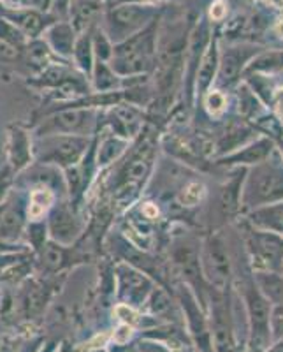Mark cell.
<instances>
[{
  "label": "cell",
  "mask_w": 283,
  "mask_h": 352,
  "mask_svg": "<svg viewBox=\"0 0 283 352\" xmlns=\"http://www.w3.org/2000/svg\"><path fill=\"white\" fill-rule=\"evenodd\" d=\"M46 226H48L49 240L65 245V247H71L81 236V231H83L81 220L78 219L74 210L67 203H60L53 206L52 212L48 213Z\"/></svg>",
  "instance_id": "9"
},
{
  "label": "cell",
  "mask_w": 283,
  "mask_h": 352,
  "mask_svg": "<svg viewBox=\"0 0 283 352\" xmlns=\"http://www.w3.org/2000/svg\"><path fill=\"white\" fill-rule=\"evenodd\" d=\"M118 282H120V296L128 305H143L153 292L152 280L131 264H120L116 268Z\"/></svg>",
  "instance_id": "13"
},
{
  "label": "cell",
  "mask_w": 283,
  "mask_h": 352,
  "mask_svg": "<svg viewBox=\"0 0 283 352\" xmlns=\"http://www.w3.org/2000/svg\"><path fill=\"white\" fill-rule=\"evenodd\" d=\"M95 352H106V351H95Z\"/></svg>",
  "instance_id": "47"
},
{
  "label": "cell",
  "mask_w": 283,
  "mask_h": 352,
  "mask_svg": "<svg viewBox=\"0 0 283 352\" xmlns=\"http://www.w3.org/2000/svg\"><path fill=\"white\" fill-rule=\"evenodd\" d=\"M172 263L178 268V272L183 275L185 280L194 287H199V291H206L204 287V273L203 264H201V250L192 240L176 241L172 247Z\"/></svg>",
  "instance_id": "11"
},
{
  "label": "cell",
  "mask_w": 283,
  "mask_h": 352,
  "mask_svg": "<svg viewBox=\"0 0 283 352\" xmlns=\"http://www.w3.org/2000/svg\"><path fill=\"white\" fill-rule=\"evenodd\" d=\"M225 12H227V9H225V4H223V2H220V0L212 6V18H213V20H222V18L225 16Z\"/></svg>",
  "instance_id": "42"
},
{
  "label": "cell",
  "mask_w": 283,
  "mask_h": 352,
  "mask_svg": "<svg viewBox=\"0 0 283 352\" xmlns=\"http://www.w3.org/2000/svg\"><path fill=\"white\" fill-rule=\"evenodd\" d=\"M251 131L247 125H232L225 134H222V138L216 143V150L218 153H232L234 150H238L241 144H245L247 141H250Z\"/></svg>",
  "instance_id": "26"
},
{
  "label": "cell",
  "mask_w": 283,
  "mask_h": 352,
  "mask_svg": "<svg viewBox=\"0 0 283 352\" xmlns=\"http://www.w3.org/2000/svg\"><path fill=\"white\" fill-rule=\"evenodd\" d=\"M271 150L273 141L262 138V140L248 144L247 148L240 150V152H232L231 155L223 159L222 164H262L266 157L271 153Z\"/></svg>",
  "instance_id": "20"
},
{
  "label": "cell",
  "mask_w": 283,
  "mask_h": 352,
  "mask_svg": "<svg viewBox=\"0 0 283 352\" xmlns=\"http://www.w3.org/2000/svg\"><path fill=\"white\" fill-rule=\"evenodd\" d=\"M116 314H118V317L124 320V324L132 326L137 322V316L134 314V310H132L128 305H118V307H116Z\"/></svg>",
  "instance_id": "39"
},
{
  "label": "cell",
  "mask_w": 283,
  "mask_h": 352,
  "mask_svg": "<svg viewBox=\"0 0 283 352\" xmlns=\"http://www.w3.org/2000/svg\"><path fill=\"white\" fill-rule=\"evenodd\" d=\"M100 11V0H74L72 4V18L78 28L87 27L92 18Z\"/></svg>",
  "instance_id": "29"
},
{
  "label": "cell",
  "mask_w": 283,
  "mask_h": 352,
  "mask_svg": "<svg viewBox=\"0 0 283 352\" xmlns=\"http://www.w3.org/2000/svg\"><path fill=\"white\" fill-rule=\"evenodd\" d=\"M34 157V143L32 136L28 129L23 125L12 124L8 129V160L11 171L16 173L23 171L30 166Z\"/></svg>",
  "instance_id": "12"
},
{
  "label": "cell",
  "mask_w": 283,
  "mask_h": 352,
  "mask_svg": "<svg viewBox=\"0 0 283 352\" xmlns=\"http://www.w3.org/2000/svg\"><path fill=\"white\" fill-rule=\"evenodd\" d=\"M273 104H275L276 111H278L280 116H283V88L276 90L275 97H273Z\"/></svg>",
  "instance_id": "44"
},
{
  "label": "cell",
  "mask_w": 283,
  "mask_h": 352,
  "mask_svg": "<svg viewBox=\"0 0 283 352\" xmlns=\"http://www.w3.org/2000/svg\"><path fill=\"white\" fill-rule=\"evenodd\" d=\"M283 201V166L262 162L245 182L241 204L247 208H260Z\"/></svg>",
  "instance_id": "4"
},
{
  "label": "cell",
  "mask_w": 283,
  "mask_h": 352,
  "mask_svg": "<svg viewBox=\"0 0 283 352\" xmlns=\"http://www.w3.org/2000/svg\"><path fill=\"white\" fill-rule=\"evenodd\" d=\"M127 144L128 141L124 136H118V134H111V136L104 138L99 144V152H97V166L106 168V166L113 164L116 159H120V155L127 148Z\"/></svg>",
  "instance_id": "25"
},
{
  "label": "cell",
  "mask_w": 283,
  "mask_h": 352,
  "mask_svg": "<svg viewBox=\"0 0 283 352\" xmlns=\"http://www.w3.org/2000/svg\"><path fill=\"white\" fill-rule=\"evenodd\" d=\"M27 217V204L21 203V199L8 201L0 206V241L5 243H14L21 236L25 229Z\"/></svg>",
  "instance_id": "16"
},
{
  "label": "cell",
  "mask_w": 283,
  "mask_h": 352,
  "mask_svg": "<svg viewBox=\"0 0 283 352\" xmlns=\"http://www.w3.org/2000/svg\"><path fill=\"white\" fill-rule=\"evenodd\" d=\"M225 104H227V99L223 94H220L218 90H213V92L207 94L206 97V108L212 115H218L225 109Z\"/></svg>",
  "instance_id": "36"
},
{
  "label": "cell",
  "mask_w": 283,
  "mask_h": 352,
  "mask_svg": "<svg viewBox=\"0 0 283 352\" xmlns=\"http://www.w3.org/2000/svg\"><path fill=\"white\" fill-rule=\"evenodd\" d=\"M74 55H76V62L80 64L81 71L83 72H90L93 71V56H92V44L87 37L80 41L76 44V48H74Z\"/></svg>",
  "instance_id": "32"
},
{
  "label": "cell",
  "mask_w": 283,
  "mask_h": 352,
  "mask_svg": "<svg viewBox=\"0 0 283 352\" xmlns=\"http://www.w3.org/2000/svg\"><path fill=\"white\" fill-rule=\"evenodd\" d=\"M212 340L215 352H232L234 335H232V316L229 305L222 294H216L212 300Z\"/></svg>",
  "instance_id": "15"
},
{
  "label": "cell",
  "mask_w": 283,
  "mask_h": 352,
  "mask_svg": "<svg viewBox=\"0 0 283 352\" xmlns=\"http://www.w3.org/2000/svg\"><path fill=\"white\" fill-rule=\"evenodd\" d=\"M131 331H132V326L124 324L118 331L115 333V342H118V344H125V342L128 340V336H131Z\"/></svg>",
  "instance_id": "41"
},
{
  "label": "cell",
  "mask_w": 283,
  "mask_h": 352,
  "mask_svg": "<svg viewBox=\"0 0 283 352\" xmlns=\"http://www.w3.org/2000/svg\"><path fill=\"white\" fill-rule=\"evenodd\" d=\"M247 247L253 266L280 273L283 268V238L271 231H248Z\"/></svg>",
  "instance_id": "7"
},
{
  "label": "cell",
  "mask_w": 283,
  "mask_h": 352,
  "mask_svg": "<svg viewBox=\"0 0 283 352\" xmlns=\"http://www.w3.org/2000/svg\"><path fill=\"white\" fill-rule=\"evenodd\" d=\"M12 176H14V173L11 171V168L5 169L4 175H0V206L8 203V194L12 184Z\"/></svg>",
  "instance_id": "37"
},
{
  "label": "cell",
  "mask_w": 283,
  "mask_h": 352,
  "mask_svg": "<svg viewBox=\"0 0 283 352\" xmlns=\"http://www.w3.org/2000/svg\"><path fill=\"white\" fill-rule=\"evenodd\" d=\"M241 296L248 314V328H250V340L248 351L264 352L273 340L271 336V303L264 296L256 280L243 278L241 284Z\"/></svg>",
  "instance_id": "1"
},
{
  "label": "cell",
  "mask_w": 283,
  "mask_h": 352,
  "mask_svg": "<svg viewBox=\"0 0 283 352\" xmlns=\"http://www.w3.org/2000/svg\"><path fill=\"white\" fill-rule=\"evenodd\" d=\"M256 282L267 300L283 303V278L280 276V273H259L256 276Z\"/></svg>",
  "instance_id": "28"
},
{
  "label": "cell",
  "mask_w": 283,
  "mask_h": 352,
  "mask_svg": "<svg viewBox=\"0 0 283 352\" xmlns=\"http://www.w3.org/2000/svg\"><path fill=\"white\" fill-rule=\"evenodd\" d=\"M180 303L183 308L185 316H187L188 329H190L192 340L196 342L197 349L201 352H213V340H212V329L207 326V320L204 317L203 310L197 305L196 296L192 294L188 287L180 289Z\"/></svg>",
  "instance_id": "10"
},
{
  "label": "cell",
  "mask_w": 283,
  "mask_h": 352,
  "mask_svg": "<svg viewBox=\"0 0 283 352\" xmlns=\"http://www.w3.org/2000/svg\"><path fill=\"white\" fill-rule=\"evenodd\" d=\"M92 80L93 88H95L99 94L113 92V90L118 88V85H120V78L116 76V72L113 71V67H109L104 60H99L95 67H93Z\"/></svg>",
  "instance_id": "27"
},
{
  "label": "cell",
  "mask_w": 283,
  "mask_h": 352,
  "mask_svg": "<svg viewBox=\"0 0 283 352\" xmlns=\"http://www.w3.org/2000/svg\"><path fill=\"white\" fill-rule=\"evenodd\" d=\"M220 67V55L216 52V46L212 44L203 55V60L199 64V71L196 76V94L197 97H203L207 92V88L212 87L213 80H215L216 69Z\"/></svg>",
  "instance_id": "23"
},
{
  "label": "cell",
  "mask_w": 283,
  "mask_h": 352,
  "mask_svg": "<svg viewBox=\"0 0 283 352\" xmlns=\"http://www.w3.org/2000/svg\"><path fill=\"white\" fill-rule=\"evenodd\" d=\"M150 310H152L155 316H162V314L169 312L171 310V301H169L168 294L162 292L160 289H153V292L150 294Z\"/></svg>",
  "instance_id": "34"
},
{
  "label": "cell",
  "mask_w": 283,
  "mask_h": 352,
  "mask_svg": "<svg viewBox=\"0 0 283 352\" xmlns=\"http://www.w3.org/2000/svg\"><path fill=\"white\" fill-rule=\"evenodd\" d=\"M155 27H146L143 32L125 39L113 50V71L120 76L139 74L152 67L153 53L157 52Z\"/></svg>",
  "instance_id": "3"
},
{
  "label": "cell",
  "mask_w": 283,
  "mask_h": 352,
  "mask_svg": "<svg viewBox=\"0 0 283 352\" xmlns=\"http://www.w3.org/2000/svg\"><path fill=\"white\" fill-rule=\"evenodd\" d=\"M153 162V146L152 144H144L143 148L137 150L134 155L128 159L127 164L122 168L120 184H143L144 178L148 176L150 169H152Z\"/></svg>",
  "instance_id": "18"
},
{
  "label": "cell",
  "mask_w": 283,
  "mask_h": 352,
  "mask_svg": "<svg viewBox=\"0 0 283 352\" xmlns=\"http://www.w3.org/2000/svg\"><path fill=\"white\" fill-rule=\"evenodd\" d=\"M69 254H71V250L65 245L48 240L37 252V257H39V264L44 272L58 273L65 266H69V261H71Z\"/></svg>",
  "instance_id": "21"
},
{
  "label": "cell",
  "mask_w": 283,
  "mask_h": 352,
  "mask_svg": "<svg viewBox=\"0 0 283 352\" xmlns=\"http://www.w3.org/2000/svg\"><path fill=\"white\" fill-rule=\"evenodd\" d=\"M21 261H25V256L21 252H0V272H5V270H9L14 264L21 263Z\"/></svg>",
  "instance_id": "38"
},
{
  "label": "cell",
  "mask_w": 283,
  "mask_h": 352,
  "mask_svg": "<svg viewBox=\"0 0 283 352\" xmlns=\"http://www.w3.org/2000/svg\"><path fill=\"white\" fill-rule=\"evenodd\" d=\"M41 124L36 129V136L52 134H80L87 136L95 125V113L92 108H58L43 111Z\"/></svg>",
  "instance_id": "5"
},
{
  "label": "cell",
  "mask_w": 283,
  "mask_h": 352,
  "mask_svg": "<svg viewBox=\"0 0 283 352\" xmlns=\"http://www.w3.org/2000/svg\"><path fill=\"white\" fill-rule=\"evenodd\" d=\"M283 69V50L280 52H266L259 53V55L251 60L248 65V72L262 71V72H276Z\"/></svg>",
  "instance_id": "30"
},
{
  "label": "cell",
  "mask_w": 283,
  "mask_h": 352,
  "mask_svg": "<svg viewBox=\"0 0 283 352\" xmlns=\"http://www.w3.org/2000/svg\"><path fill=\"white\" fill-rule=\"evenodd\" d=\"M282 152H283V143H282Z\"/></svg>",
  "instance_id": "48"
},
{
  "label": "cell",
  "mask_w": 283,
  "mask_h": 352,
  "mask_svg": "<svg viewBox=\"0 0 283 352\" xmlns=\"http://www.w3.org/2000/svg\"><path fill=\"white\" fill-rule=\"evenodd\" d=\"M271 336L276 342L283 338V303H278L271 310Z\"/></svg>",
  "instance_id": "35"
},
{
  "label": "cell",
  "mask_w": 283,
  "mask_h": 352,
  "mask_svg": "<svg viewBox=\"0 0 283 352\" xmlns=\"http://www.w3.org/2000/svg\"><path fill=\"white\" fill-rule=\"evenodd\" d=\"M264 352H283V338H282V340L276 342V344L273 345L271 349H266Z\"/></svg>",
  "instance_id": "45"
},
{
  "label": "cell",
  "mask_w": 283,
  "mask_h": 352,
  "mask_svg": "<svg viewBox=\"0 0 283 352\" xmlns=\"http://www.w3.org/2000/svg\"><path fill=\"white\" fill-rule=\"evenodd\" d=\"M155 14V9L150 6L128 4L115 9L109 14V25H111V37L118 41H125L132 37V32L141 30Z\"/></svg>",
  "instance_id": "8"
},
{
  "label": "cell",
  "mask_w": 283,
  "mask_h": 352,
  "mask_svg": "<svg viewBox=\"0 0 283 352\" xmlns=\"http://www.w3.org/2000/svg\"><path fill=\"white\" fill-rule=\"evenodd\" d=\"M25 248L20 247V245H14V243H5V241H0V252H12V254H18V252H23Z\"/></svg>",
  "instance_id": "43"
},
{
  "label": "cell",
  "mask_w": 283,
  "mask_h": 352,
  "mask_svg": "<svg viewBox=\"0 0 283 352\" xmlns=\"http://www.w3.org/2000/svg\"><path fill=\"white\" fill-rule=\"evenodd\" d=\"M55 194L49 187L46 185H39V187L32 188L28 194V203H27V217L28 222H37L43 220L46 213L52 212L55 206Z\"/></svg>",
  "instance_id": "22"
},
{
  "label": "cell",
  "mask_w": 283,
  "mask_h": 352,
  "mask_svg": "<svg viewBox=\"0 0 283 352\" xmlns=\"http://www.w3.org/2000/svg\"><path fill=\"white\" fill-rule=\"evenodd\" d=\"M251 222L264 231L283 232V203L256 208L251 213Z\"/></svg>",
  "instance_id": "24"
},
{
  "label": "cell",
  "mask_w": 283,
  "mask_h": 352,
  "mask_svg": "<svg viewBox=\"0 0 283 352\" xmlns=\"http://www.w3.org/2000/svg\"><path fill=\"white\" fill-rule=\"evenodd\" d=\"M49 289H52L49 284H43V282H28L20 298L21 310H23L27 319H32L34 316L43 312V308L46 307L49 296H52Z\"/></svg>",
  "instance_id": "19"
},
{
  "label": "cell",
  "mask_w": 283,
  "mask_h": 352,
  "mask_svg": "<svg viewBox=\"0 0 283 352\" xmlns=\"http://www.w3.org/2000/svg\"><path fill=\"white\" fill-rule=\"evenodd\" d=\"M204 196V187L199 182H192L187 187L181 190L180 194V203L183 204L185 208H192V206H197L201 203Z\"/></svg>",
  "instance_id": "33"
},
{
  "label": "cell",
  "mask_w": 283,
  "mask_h": 352,
  "mask_svg": "<svg viewBox=\"0 0 283 352\" xmlns=\"http://www.w3.org/2000/svg\"><path fill=\"white\" fill-rule=\"evenodd\" d=\"M90 140L80 134H52L37 138L34 157L41 164H53L62 169L78 166L90 150Z\"/></svg>",
  "instance_id": "2"
},
{
  "label": "cell",
  "mask_w": 283,
  "mask_h": 352,
  "mask_svg": "<svg viewBox=\"0 0 283 352\" xmlns=\"http://www.w3.org/2000/svg\"><path fill=\"white\" fill-rule=\"evenodd\" d=\"M201 264H203L204 278L218 291L225 289L232 275V261L229 247L220 234L206 240L201 252Z\"/></svg>",
  "instance_id": "6"
},
{
  "label": "cell",
  "mask_w": 283,
  "mask_h": 352,
  "mask_svg": "<svg viewBox=\"0 0 283 352\" xmlns=\"http://www.w3.org/2000/svg\"><path fill=\"white\" fill-rule=\"evenodd\" d=\"M243 175L232 176L231 180L225 182L218 187V192L215 197V212L218 213L222 219H229L238 212L241 206V199H243Z\"/></svg>",
  "instance_id": "17"
},
{
  "label": "cell",
  "mask_w": 283,
  "mask_h": 352,
  "mask_svg": "<svg viewBox=\"0 0 283 352\" xmlns=\"http://www.w3.org/2000/svg\"><path fill=\"white\" fill-rule=\"evenodd\" d=\"M259 53V48L253 44H236L223 50L220 55V83L225 87L238 83L241 72H243L245 64L250 60L251 56Z\"/></svg>",
  "instance_id": "14"
},
{
  "label": "cell",
  "mask_w": 283,
  "mask_h": 352,
  "mask_svg": "<svg viewBox=\"0 0 283 352\" xmlns=\"http://www.w3.org/2000/svg\"><path fill=\"white\" fill-rule=\"evenodd\" d=\"M136 352H171V351H169L168 347H163L162 344H157V342H146V344H141Z\"/></svg>",
  "instance_id": "40"
},
{
  "label": "cell",
  "mask_w": 283,
  "mask_h": 352,
  "mask_svg": "<svg viewBox=\"0 0 283 352\" xmlns=\"http://www.w3.org/2000/svg\"><path fill=\"white\" fill-rule=\"evenodd\" d=\"M276 32H278V36L283 37V20H280L278 25H276Z\"/></svg>",
  "instance_id": "46"
},
{
  "label": "cell",
  "mask_w": 283,
  "mask_h": 352,
  "mask_svg": "<svg viewBox=\"0 0 283 352\" xmlns=\"http://www.w3.org/2000/svg\"><path fill=\"white\" fill-rule=\"evenodd\" d=\"M52 44L58 55H71L74 52V34L69 27L60 25L52 32Z\"/></svg>",
  "instance_id": "31"
}]
</instances>
